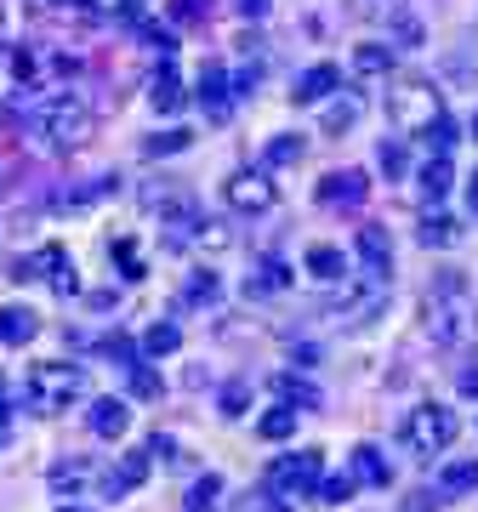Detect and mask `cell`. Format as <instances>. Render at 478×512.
I'll use <instances>...</instances> for the list:
<instances>
[{"mask_svg":"<svg viewBox=\"0 0 478 512\" xmlns=\"http://www.w3.org/2000/svg\"><path fill=\"white\" fill-rule=\"evenodd\" d=\"M222 200L234 205L239 217H262V211L279 205V194H274V183H268L262 171H234V177L222 183Z\"/></svg>","mask_w":478,"mask_h":512,"instance_id":"8","label":"cell"},{"mask_svg":"<svg viewBox=\"0 0 478 512\" xmlns=\"http://www.w3.org/2000/svg\"><path fill=\"white\" fill-rule=\"evenodd\" d=\"M183 148H188V131H166V137L143 143V154H183Z\"/></svg>","mask_w":478,"mask_h":512,"instance_id":"42","label":"cell"},{"mask_svg":"<svg viewBox=\"0 0 478 512\" xmlns=\"http://www.w3.org/2000/svg\"><path fill=\"white\" fill-rule=\"evenodd\" d=\"M239 18H268V0H234Z\"/></svg>","mask_w":478,"mask_h":512,"instance_id":"48","label":"cell"},{"mask_svg":"<svg viewBox=\"0 0 478 512\" xmlns=\"http://www.w3.org/2000/svg\"><path fill=\"white\" fill-rule=\"evenodd\" d=\"M183 348V330L171 325H148V336H143V359H166V353H177Z\"/></svg>","mask_w":478,"mask_h":512,"instance_id":"29","label":"cell"},{"mask_svg":"<svg viewBox=\"0 0 478 512\" xmlns=\"http://www.w3.org/2000/svg\"><path fill=\"white\" fill-rule=\"evenodd\" d=\"M171 18L177 23H205L211 18V0H171Z\"/></svg>","mask_w":478,"mask_h":512,"instance_id":"39","label":"cell"},{"mask_svg":"<svg viewBox=\"0 0 478 512\" xmlns=\"http://www.w3.org/2000/svg\"><path fill=\"white\" fill-rule=\"evenodd\" d=\"M23 393H29V404H35L40 416H63L69 404L86 399V370H80V365H57V359H46V365L29 370Z\"/></svg>","mask_w":478,"mask_h":512,"instance_id":"3","label":"cell"},{"mask_svg":"<svg viewBox=\"0 0 478 512\" xmlns=\"http://www.w3.org/2000/svg\"><path fill=\"white\" fill-rule=\"evenodd\" d=\"M433 490H439V495H467V490H478V456L444 461L439 478H433Z\"/></svg>","mask_w":478,"mask_h":512,"instance_id":"19","label":"cell"},{"mask_svg":"<svg viewBox=\"0 0 478 512\" xmlns=\"http://www.w3.org/2000/svg\"><path fill=\"white\" fill-rule=\"evenodd\" d=\"M211 296H217V274H211V268H205V274H194V279H188L183 302H211Z\"/></svg>","mask_w":478,"mask_h":512,"instance_id":"41","label":"cell"},{"mask_svg":"<svg viewBox=\"0 0 478 512\" xmlns=\"http://www.w3.org/2000/svg\"><path fill=\"white\" fill-rule=\"evenodd\" d=\"M467 211L478 217V171H473V183H467Z\"/></svg>","mask_w":478,"mask_h":512,"instance_id":"51","label":"cell"},{"mask_svg":"<svg viewBox=\"0 0 478 512\" xmlns=\"http://www.w3.org/2000/svg\"><path fill=\"white\" fill-rule=\"evenodd\" d=\"M387 120L405 131V137H427L444 126V92L433 80H399L387 92Z\"/></svg>","mask_w":478,"mask_h":512,"instance_id":"2","label":"cell"},{"mask_svg":"<svg viewBox=\"0 0 478 512\" xmlns=\"http://www.w3.org/2000/svg\"><path fill=\"white\" fill-rule=\"evenodd\" d=\"M359 114H365V103H359V97H336L331 109H325V120H319V131H325V137H342V131L359 126Z\"/></svg>","mask_w":478,"mask_h":512,"instance_id":"24","label":"cell"},{"mask_svg":"<svg viewBox=\"0 0 478 512\" xmlns=\"http://www.w3.org/2000/svg\"><path fill=\"white\" fill-rule=\"evenodd\" d=\"M302 154H308V137L285 131V137H268V148H262V165H302Z\"/></svg>","mask_w":478,"mask_h":512,"instance_id":"25","label":"cell"},{"mask_svg":"<svg viewBox=\"0 0 478 512\" xmlns=\"http://www.w3.org/2000/svg\"><path fill=\"white\" fill-rule=\"evenodd\" d=\"M194 239H200L205 251H228V245H234V234H228L222 222H205V217H200V228H194Z\"/></svg>","mask_w":478,"mask_h":512,"instance_id":"38","label":"cell"},{"mask_svg":"<svg viewBox=\"0 0 478 512\" xmlns=\"http://www.w3.org/2000/svg\"><path fill=\"white\" fill-rule=\"evenodd\" d=\"M433 495H439V490H416L405 501V512H439V501H433Z\"/></svg>","mask_w":478,"mask_h":512,"instance_id":"46","label":"cell"},{"mask_svg":"<svg viewBox=\"0 0 478 512\" xmlns=\"http://www.w3.org/2000/svg\"><path fill=\"white\" fill-rule=\"evenodd\" d=\"M46 137L52 148H86L97 137V109L80 92H63L46 103Z\"/></svg>","mask_w":478,"mask_h":512,"instance_id":"5","label":"cell"},{"mask_svg":"<svg viewBox=\"0 0 478 512\" xmlns=\"http://www.w3.org/2000/svg\"><path fill=\"white\" fill-rule=\"evenodd\" d=\"M52 6H63V12H92V0H52Z\"/></svg>","mask_w":478,"mask_h":512,"instance_id":"50","label":"cell"},{"mask_svg":"<svg viewBox=\"0 0 478 512\" xmlns=\"http://www.w3.org/2000/svg\"><path fill=\"white\" fill-rule=\"evenodd\" d=\"M120 6H126V18H137V12H143V0H120Z\"/></svg>","mask_w":478,"mask_h":512,"instance_id":"53","label":"cell"},{"mask_svg":"<svg viewBox=\"0 0 478 512\" xmlns=\"http://www.w3.org/2000/svg\"><path fill=\"white\" fill-rule=\"evenodd\" d=\"M359 256H365V274H376V279L393 274V245H387L382 228H359Z\"/></svg>","mask_w":478,"mask_h":512,"instance_id":"16","label":"cell"},{"mask_svg":"<svg viewBox=\"0 0 478 512\" xmlns=\"http://www.w3.org/2000/svg\"><path fill=\"white\" fill-rule=\"evenodd\" d=\"M143 205L160 217V228H177V234H194V228H200V200L183 194V188H171V183L143 188Z\"/></svg>","mask_w":478,"mask_h":512,"instance_id":"7","label":"cell"},{"mask_svg":"<svg viewBox=\"0 0 478 512\" xmlns=\"http://www.w3.org/2000/svg\"><path fill=\"white\" fill-rule=\"evenodd\" d=\"M143 478H148V450H131V456H120L109 473H103V495H109V501H126L131 490H143Z\"/></svg>","mask_w":478,"mask_h":512,"instance_id":"10","label":"cell"},{"mask_svg":"<svg viewBox=\"0 0 478 512\" xmlns=\"http://www.w3.org/2000/svg\"><path fill=\"white\" fill-rule=\"evenodd\" d=\"M103 353H109V359H120V365H137V359H143V348H137V342H131V336H120V330H114V336H103Z\"/></svg>","mask_w":478,"mask_h":512,"instance_id":"35","label":"cell"},{"mask_svg":"<svg viewBox=\"0 0 478 512\" xmlns=\"http://www.w3.org/2000/svg\"><path fill=\"white\" fill-rule=\"evenodd\" d=\"M319 478H325V456L319 450H296V456H279L268 467V490L279 501H302V495L319 490Z\"/></svg>","mask_w":478,"mask_h":512,"instance_id":"6","label":"cell"},{"mask_svg":"<svg viewBox=\"0 0 478 512\" xmlns=\"http://www.w3.org/2000/svg\"><path fill=\"white\" fill-rule=\"evenodd\" d=\"M336 86H342V69H336V63H313V69L296 74V92L291 97H296V103H325Z\"/></svg>","mask_w":478,"mask_h":512,"instance_id":"13","label":"cell"},{"mask_svg":"<svg viewBox=\"0 0 478 512\" xmlns=\"http://www.w3.org/2000/svg\"><path fill=\"white\" fill-rule=\"evenodd\" d=\"M461 433V416L456 410H444V404H422V410H410L405 427H399V444H405L410 456H444Z\"/></svg>","mask_w":478,"mask_h":512,"instance_id":"4","label":"cell"},{"mask_svg":"<svg viewBox=\"0 0 478 512\" xmlns=\"http://www.w3.org/2000/svg\"><path fill=\"white\" fill-rule=\"evenodd\" d=\"M245 404H251V382H245V376L222 382V393H217V410H222V416H245Z\"/></svg>","mask_w":478,"mask_h":512,"instance_id":"33","label":"cell"},{"mask_svg":"<svg viewBox=\"0 0 478 512\" xmlns=\"http://www.w3.org/2000/svg\"><path fill=\"white\" fill-rule=\"evenodd\" d=\"M86 421H92L97 439H120V433L131 427V404H126V399H97Z\"/></svg>","mask_w":478,"mask_h":512,"instance_id":"14","label":"cell"},{"mask_svg":"<svg viewBox=\"0 0 478 512\" xmlns=\"http://www.w3.org/2000/svg\"><path fill=\"white\" fill-rule=\"evenodd\" d=\"M148 103H154V109L160 114H177L183 109V80H177V69H154V80H148Z\"/></svg>","mask_w":478,"mask_h":512,"instance_id":"20","label":"cell"},{"mask_svg":"<svg viewBox=\"0 0 478 512\" xmlns=\"http://www.w3.org/2000/svg\"><path fill=\"white\" fill-rule=\"evenodd\" d=\"M63 512H86V507H63Z\"/></svg>","mask_w":478,"mask_h":512,"instance_id":"55","label":"cell"},{"mask_svg":"<svg viewBox=\"0 0 478 512\" xmlns=\"http://www.w3.org/2000/svg\"><path fill=\"white\" fill-rule=\"evenodd\" d=\"M473 143H478V114H473Z\"/></svg>","mask_w":478,"mask_h":512,"instance_id":"54","label":"cell"},{"mask_svg":"<svg viewBox=\"0 0 478 512\" xmlns=\"http://www.w3.org/2000/svg\"><path fill=\"white\" fill-rule=\"evenodd\" d=\"M245 512H291V501H279V495H257Z\"/></svg>","mask_w":478,"mask_h":512,"instance_id":"47","label":"cell"},{"mask_svg":"<svg viewBox=\"0 0 478 512\" xmlns=\"http://www.w3.org/2000/svg\"><path fill=\"white\" fill-rule=\"evenodd\" d=\"M274 393H279V404H291L296 416H302V410H319V387H313L308 376H291V370H279V376H274Z\"/></svg>","mask_w":478,"mask_h":512,"instance_id":"15","label":"cell"},{"mask_svg":"<svg viewBox=\"0 0 478 512\" xmlns=\"http://www.w3.org/2000/svg\"><path fill=\"white\" fill-rule=\"evenodd\" d=\"M160 393H166V382H160V370L137 359V365H131V399H160Z\"/></svg>","mask_w":478,"mask_h":512,"instance_id":"34","label":"cell"},{"mask_svg":"<svg viewBox=\"0 0 478 512\" xmlns=\"http://www.w3.org/2000/svg\"><path fill=\"white\" fill-rule=\"evenodd\" d=\"M387 69H393V46H359L353 52V74L359 80H382Z\"/></svg>","mask_w":478,"mask_h":512,"instance_id":"27","label":"cell"},{"mask_svg":"<svg viewBox=\"0 0 478 512\" xmlns=\"http://www.w3.org/2000/svg\"><path fill=\"white\" fill-rule=\"evenodd\" d=\"M279 291H291V268L279 262V256H268L257 274H251V285H245V296H279Z\"/></svg>","mask_w":478,"mask_h":512,"instance_id":"22","label":"cell"},{"mask_svg":"<svg viewBox=\"0 0 478 512\" xmlns=\"http://www.w3.org/2000/svg\"><path fill=\"white\" fill-rule=\"evenodd\" d=\"M353 490H359V478L342 473V478H319V490H313V495H319V501H348Z\"/></svg>","mask_w":478,"mask_h":512,"instance_id":"37","label":"cell"},{"mask_svg":"<svg viewBox=\"0 0 478 512\" xmlns=\"http://www.w3.org/2000/svg\"><path fill=\"white\" fill-rule=\"evenodd\" d=\"M427 336H433V348H473L478 342V308H473V291H467V279L450 268V274L433 279V291H427Z\"/></svg>","mask_w":478,"mask_h":512,"instance_id":"1","label":"cell"},{"mask_svg":"<svg viewBox=\"0 0 478 512\" xmlns=\"http://www.w3.org/2000/svg\"><path fill=\"white\" fill-rule=\"evenodd\" d=\"M399 12H405V0H348V18H359V23H387Z\"/></svg>","mask_w":478,"mask_h":512,"instance_id":"30","label":"cell"},{"mask_svg":"<svg viewBox=\"0 0 478 512\" xmlns=\"http://www.w3.org/2000/svg\"><path fill=\"white\" fill-rule=\"evenodd\" d=\"M217 501H222V478L205 473V478H194V484H188L183 512H217Z\"/></svg>","mask_w":478,"mask_h":512,"instance_id":"26","label":"cell"},{"mask_svg":"<svg viewBox=\"0 0 478 512\" xmlns=\"http://www.w3.org/2000/svg\"><path fill=\"white\" fill-rule=\"evenodd\" d=\"M86 484H92V467H86V461H57L52 467V490H86Z\"/></svg>","mask_w":478,"mask_h":512,"instance_id":"32","label":"cell"},{"mask_svg":"<svg viewBox=\"0 0 478 512\" xmlns=\"http://www.w3.org/2000/svg\"><path fill=\"white\" fill-rule=\"evenodd\" d=\"M35 330H40V313L35 308H18V302H12V308H0V342H6V348H23Z\"/></svg>","mask_w":478,"mask_h":512,"instance_id":"18","label":"cell"},{"mask_svg":"<svg viewBox=\"0 0 478 512\" xmlns=\"http://www.w3.org/2000/svg\"><path fill=\"white\" fill-rule=\"evenodd\" d=\"M461 393H467V399H478V370H461Z\"/></svg>","mask_w":478,"mask_h":512,"instance_id":"49","label":"cell"},{"mask_svg":"<svg viewBox=\"0 0 478 512\" xmlns=\"http://www.w3.org/2000/svg\"><path fill=\"white\" fill-rule=\"evenodd\" d=\"M257 433H262V439H268V444L291 439V433H296V410H291V404H279V410H268V416L257 421Z\"/></svg>","mask_w":478,"mask_h":512,"instance_id":"31","label":"cell"},{"mask_svg":"<svg viewBox=\"0 0 478 512\" xmlns=\"http://www.w3.org/2000/svg\"><path fill=\"white\" fill-rule=\"evenodd\" d=\"M365 194H370L365 171H331V177L319 183V200L325 205H365Z\"/></svg>","mask_w":478,"mask_h":512,"instance_id":"12","label":"cell"},{"mask_svg":"<svg viewBox=\"0 0 478 512\" xmlns=\"http://www.w3.org/2000/svg\"><path fill=\"white\" fill-rule=\"evenodd\" d=\"M353 478H359V484H376V490H387V461H382V450H376V444H359V450H353Z\"/></svg>","mask_w":478,"mask_h":512,"instance_id":"23","label":"cell"},{"mask_svg":"<svg viewBox=\"0 0 478 512\" xmlns=\"http://www.w3.org/2000/svg\"><path fill=\"white\" fill-rule=\"evenodd\" d=\"M6 421H12V410H6V382H0V427H6Z\"/></svg>","mask_w":478,"mask_h":512,"instance_id":"52","label":"cell"},{"mask_svg":"<svg viewBox=\"0 0 478 512\" xmlns=\"http://www.w3.org/2000/svg\"><path fill=\"white\" fill-rule=\"evenodd\" d=\"M200 109H205V120H228L234 114V92H228V69L222 63H205L200 69Z\"/></svg>","mask_w":478,"mask_h":512,"instance_id":"9","label":"cell"},{"mask_svg":"<svg viewBox=\"0 0 478 512\" xmlns=\"http://www.w3.org/2000/svg\"><path fill=\"white\" fill-rule=\"evenodd\" d=\"M416 239H422L427 251H450V245L461 239V222H456V217H427Z\"/></svg>","mask_w":478,"mask_h":512,"instance_id":"28","label":"cell"},{"mask_svg":"<svg viewBox=\"0 0 478 512\" xmlns=\"http://www.w3.org/2000/svg\"><path fill=\"white\" fill-rule=\"evenodd\" d=\"M416 183H422V200L439 205L444 194H450V183H456V165H450V154H433V160L422 165V177H416Z\"/></svg>","mask_w":478,"mask_h":512,"instance_id":"21","label":"cell"},{"mask_svg":"<svg viewBox=\"0 0 478 512\" xmlns=\"http://www.w3.org/2000/svg\"><path fill=\"white\" fill-rule=\"evenodd\" d=\"M143 450H148V461H154V456H160V461H177V444H171L166 433H154V439H148Z\"/></svg>","mask_w":478,"mask_h":512,"instance_id":"44","label":"cell"},{"mask_svg":"<svg viewBox=\"0 0 478 512\" xmlns=\"http://www.w3.org/2000/svg\"><path fill=\"white\" fill-rule=\"evenodd\" d=\"M143 40L154 46V52H177V35H171V29H160V23H143Z\"/></svg>","mask_w":478,"mask_h":512,"instance_id":"43","label":"cell"},{"mask_svg":"<svg viewBox=\"0 0 478 512\" xmlns=\"http://www.w3.org/2000/svg\"><path fill=\"white\" fill-rule=\"evenodd\" d=\"M376 165H382L387 177H405V171H410V160H405V143H382V148H376Z\"/></svg>","mask_w":478,"mask_h":512,"instance_id":"36","label":"cell"},{"mask_svg":"<svg viewBox=\"0 0 478 512\" xmlns=\"http://www.w3.org/2000/svg\"><path fill=\"white\" fill-rule=\"evenodd\" d=\"M387 23H393V40H399L405 52H416V46H422V23H416V18H387Z\"/></svg>","mask_w":478,"mask_h":512,"instance_id":"40","label":"cell"},{"mask_svg":"<svg viewBox=\"0 0 478 512\" xmlns=\"http://www.w3.org/2000/svg\"><path fill=\"white\" fill-rule=\"evenodd\" d=\"M302 268H308L319 285H336V279H348V256L336 251V245H313V251L302 256Z\"/></svg>","mask_w":478,"mask_h":512,"instance_id":"17","label":"cell"},{"mask_svg":"<svg viewBox=\"0 0 478 512\" xmlns=\"http://www.w3.org/2000/svg\"><path fill=\"white\" fill-rule=\"evenodd\" d=\"M12 74H18V80H29V74H35V52H29V46H18V52H12Z\"/></svg>","mask_w":478,"mask_h":512,"instance_id":"45","label":"cell"},{"mask_svg":"<svg viewBox=\"0 0 478 512\" xmlns=\"http://www.w3.org/2000/svg\"><path fill=\"white\" fill-rule=\"evenodd\" d=\"M29 268H46V279H52V291L57 296H74L80 291V274H74V262H69V251H63V245H46V251L40 256H29Z\"/></svg>","mask_w":478,"mask_h":512,"instance_id":"11","label":"cell"}]
</instances>
